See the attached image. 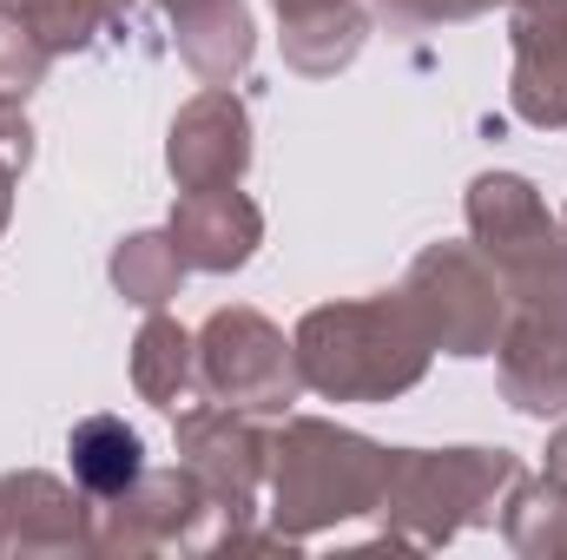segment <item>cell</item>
Instances as JSON below:
<instances>
[{"label": "cell", "mask_w": 567, "mask_h": 560, "mask_svg": "<svg viewBox=\"0 0 567 560\" xmlns=\"http://www.w3.org/2000/svg\"><path fill=\"white\" fill-rule=\"evenodd\" d=\"M172 165L192 178V185H212V178H231L245 165V120L231 100H198L185 113V139H172Z\"/></svg>", "instance_id": "6da1fadb"}, {"label": "cell", "mask_w": 567, "mask_h": 560, "mask_svg": "<svg viewBox=\"0 0 567 560\" xmlns=\"http://www.w3.org/2000/svg\"><path fill=\"white\" fill-rule=\"evenodd\" d=\"M251 238H258L251 205H238V198H225V191L198 198V205L178 218V245H185L198 265H212V271H218V265H245Z\"/></svg>", "instance_id": "7a4b0ae2"}, {"label": "cell", "mask_w": 567, "mask_h": 560, "mask_svg": "<svg viewBox=\"0 0 567 560\" xmlns=\"http://www.w3.org/2000/svg\"><path fill=\"white\" fill-rule=\"evenodd\" d=\"M73 455H80L86 488H120V481L140 475V435L120 428V422H86L73 435Z\"/></svg>", "instance_id": "3957f363"}, {"label": "cell", "mask_w": 567, "mask_h": 560, "mask_svg": "<svg viewBox=\"0 0 567 560\" xmlns=\"http://www.w3.org/2000/svg\"><path fill=\"white\" fill-rule=\"evenodd\" d=\"M284 13H310V7H317V13H330V7H337V0H278Z\"/></svg>", "instance_id": "277c9868"}]
</instances>
